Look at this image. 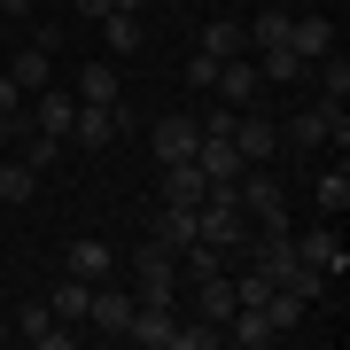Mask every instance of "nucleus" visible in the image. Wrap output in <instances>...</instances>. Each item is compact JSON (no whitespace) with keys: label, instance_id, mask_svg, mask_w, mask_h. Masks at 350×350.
I'll return each mask as SVG.
<instances>
[{"label":"nucleus","instance_id":"obj_11","mask_svg":"<svg viewBox=\"0 0 350 350\" xmlns=\"http://www.w3.org/2000/svg\"><path fill=\"white\" fill-rule=\"evenodd\" d=\"M195 140H202V125H195V117H156L148 156H156V163H187V156H195Z\"/></svg>","mask_w":350,"mask_h":350},{"label":"nucleus","instance_id":"obj_21","mask_svg":"<svg viewBox=\"0 0 350 350\" xmlns=\"http://www.w3.org/2000/svg\"><path fill=\"white\" fill-rule=\"evenodd\" d=\"M63 265H70L78 280H109V273H117V257H109V241H94V234H86V241H70V257H63Z\"/></svg>","mask_w":350,"mask_h":350},{"label":"nucleus","instance_id":"obj_19","mask_svg":"<svg viewBox=\"0 0 350 350\" xmlns=\"http://www.w3.org/2000/svg\"><path fill=\"white\" fill-rule=\"evenodd\" d=\"M202 55H211V63H226V55H250V31H241L234 16H211V24H202Z\"/></svg>","mask_w":350,"mask_h":350},{"label":"nucleus","instance_id":"obj_22","mask_svg":"<svg viewBox=\"0 0 350 350\" xmlns=\"http://www.w3.org/2000/svg\"><path fill=\"white\" fill-rule=\"evenodd\" d=\"M8 78L24 94H39V86H55V55L47 47H16V63H8Z\"/></svg>","mask_w":350,"mask_h":350},{"label":"nucleus","instance_id":"obj_28","mask_svg":"<svg viewBox=\"0 0 350 350\" xmlns=\"http://www.w3.org/2000/svg\"><path fill=\"white\" fill-rule=\"evenodd\" d=\"M16 148H24L31 172H47V163L63 156V140H55V133H39V125H16Z\"/></svg>","mask_w":350,"mask_h":350},{"label":"nucleus","instance_id":"obj_15","mask_svg":"<svg viewBox=\"0 0 350 350\" xmlns=\"http://www.w3.org/2000/svg\"><path fill=\"white\" fill-rule=\"evenodd\" d=\"M218 335H226V342H241V350H265V342L280 335V327L265 319V304H234V319H226Z\"/></svg>","mask_w":350,"mask_h":350},{"label":"nucleus","instance_id":"obj_34","mask_svg":"<svg viewBox=\"0 0 350 350\" xmlns=\"http://www.w3.org/2000/svg\"><path fill=\"white\" fill-rule=\"evenodd\" d=\"M0 117H16V125H24V86H16V78H0Z\"/></svg>","mask_w":350,"mask_h":350},{"label":"nucleus","instance_id":"obj_10","mask_svg":"<svg viewBox=\"0 0 350 350\" xmlns=\"http://www.w3.org/2000/svg\"><path fill=\"white\" fill-rule=\"evenodd\" d=\"M70 117H78V94L63 86V78H55V86H39V94H31V125H39V133H55V140H70Z\"/></svg>","mask_w":350,"mask_h":350},{"label":"nucleus","instance_id":"obj_9","mask_svg":"<svg viewBox=\"0 0 350 350\" xmlns=\"http://www.w3.org/2000/svg\"><path fill=\"white\" fill-rule=\"evenodd\" d=\"M133 288H109V280H94V304H86V327L94 335H125V319H133Z\"/></svg>","mask_w":350,"mask_h":350},{"label":"nucleus","instance_id":"obj_18","mask_svg":"<svg viewBox=\"0 0 350 350\" xmlns=\"http://www.w3.org/2000/svg\"><path fill=\"white\" fill-rule=\"evenodd\" d=\"M156 172H163V202H202L211 195V179L195 172V156L187 163H156Z\"/></svg>","mask_w":350,"mask_h":350},{"label":"nucleus","instance_id":"obj_30","mask_svg":"<svg viewBox=\"0 0 350 350\" xmlns=\"http://www.w3.org/2000/svg\"><path fill=\"white\" fill-rule=\"evenodd\" d=\"M304 312H312V304H296V296H288V288H273V296H265V319H273L280 335H288V327H296Z\"/></svg>","mask_w":350,"mask_h":350},{"label":"nucleus","instance_id":"obj_31","mask_svg":"<svg viewBox=\"0 0 350 350\" xmlns=\"http://www.w3.org/2000/svg\"><path fill=\"white\" fill-rule=\"evenodd\" d=\"M265 296H273V280H265L257 265H241L234 273V304H265Z\"/></svg>","mask_w":350,"mask_h":350},{"label":"nucleus","instance_id":"obj_5","mask_svg":"<svg viewBox=\"0 0 350 350\" xmlns=\"http://www.w3.org/2000/svg\"><path fill=\"white\" fill-rule=\"evenodd\" d=\"M218 101H234V109H250V101H265V78H257V55H226L218 78H211Z\"/></svg>","mask_w":350,"mask_h":350},{"label":"nucleus","instance_id":"obj_3","mask_svg":"<svg viewBox=\"0 0 350 350\" xmlns=\"http://www.w3.org/2000/svg\"><path fill=\"white\" fill-rule=\"evenodd\" d=\"M288 140H296V148H327V140H335V156H342V148H350V109L319 101V109H304L296 125H288Z\"/></svg>","mask_w":350,"mask_h":350},{"label":"nucleus","instance_id":"obj_20","mask_svg":"<svg viewBox=\"0 0 350 350\" xmlns=\"http://www.w3.org/2000/svg\"><path fill=\"white\" fill-rule=\"evenodd\" d=\"M257 78H265V86H296V78H312V63H304L296 47H265L257 55Z\"/></svg>","mask_w":350,"mask_h":350},{"label":"nucleus","instance_id":"obj_35","mask_svg":"<svg viewBox=\"0 0 350 350\" xmlns=\"http://www.w3.org/2000/svg\"><path fill=\"white\" fill-rule=\"evenodd\" d=\"M70 8H78V16H86V24H101V16H109V8H117V0H70Z\"/></svg>","mask_w":350,"mask_h":350},{"label":"nucleus","instance_id":"obj_25","mask_svg":"<svg viewBox=\"0 0 350 350\" xmlns=\"http://www.w3.org/2000/svg\"><path fill=\"white\" fill-rule=\"evenodd\" d=\"M288 24H296L288 8H265L257 24H241V31H250V55H265V47H288Z\"/></svg>","mask_w":350,"mask_h":350},{"label":"nucleus","instance_id":"obj_29","mask_svg":"<svg viewBox=\"0 0 350 350\" xmlns=\"http://www.w3.org/2000/svg\"><path fill=\"white\" fill-rule=\"evenodd\" d=\"M31 187H39V172H31L24 156H16V163H0V202H31Z\"/></svg>","mask_w":350,"mask_h":350},{"label":"nucleus","instance_id":"obj_13","mask_svg":"<svg viewBox=\"0 0 350 350\" xmlns=\"http://www.w3.org/2000/svg\"><path fill=\"white\" fill-rule=\"evenodd\" d=\"M195 312L211 319V327L234 319V273H226V265H218V273H195Z\"/></svg>","mask_w":350,"mask_h":350},{"label":"nucleus","instance_id":"obj_17","mask_svg":"<svg viewBox=\"0 0 350 350\" xmlns=\"http://www.w3.org/2000/svg\"><path fill=\"white\" fill-rule=\"evenodd\" d=\"M288 47H296L304 63H319V55L335 47V24H327V16H296V24H288Z\"/></svg>","mask_w":350,"mask_h":350},{"label":"nucleus","instance_id":"obj_26","mask_svg":"<svg viewBox=\"0 0 350 350\" xmlns=\"http://www.w3.org/2000/svg\"><path fill=\"white\" fill-rule=\"evenodd\" d=\"M319 101H335V109L350 101V55H335V47L319 55Z\"/></svg>","mask_w":350,"mask_h":350},{"label":"nucleus","instance_id":"obj_36","mask_svg":"<svg viewBox=\"0 0 350 350\" xmlns=\"http://www.w3.org/2000/svg\"><path fill=\"white\" fill-rule=\"evenodd\" d=\"M140 8H148V0H117V16H140Z\"/></svg>","mask_w":350,"mask_h":350},{"label":"nucleus","instance_id":"obj_12","mask_svg":"<svg viewBox=\"0 0 350 350\" xmlns=\"http://www.w3.org/2000/svg\"><path fill=\"white\" fill-rule=\"evenodd\" d=\"M148 241H156V250H187V241H195V202H163V211L148 218Z\"/></svg>","mask_w":350,"mask_h":350},{"label":"nucleus","instance_id":"obj_7","mask_svg":"<svg viewBox=\"0 0 350 350\" xmlns=\"http://www.w3.org/2000/svg\"><path fill=\"white\" fill-rule=\"evenodd\" d=\"M226 140H234V148H241V163H273V148H280V133H273V117H265L257 101H250V109L234 117V133H226Z\"/></svg>","mask_w":350,"mask_h":350},{"label":"nucleus","instance_id":"obj_8","mask_svg":"<svg viewBox=\"0 0 350 350\" xmlns=\"http://www.w3.org/2000/svg\"><path fill=\"white\" fill-rule=\"evenodd\" d=\"M195 172L211 179V187H234V179L250 172V163H241V148H234V140H218V133H202V140H195Z\"/></svg>","mask_w":350,"mask_h":350},{"label":"nucleus","instance_id":"obj_24","mask_svg":"<svg viewBox=\"0 0 350 350\" xmlns=\"http://www.w3.org/2000/svg\"><path fill=\"white\" fill-rule=\"evenodd\" d=\"M319 211H327V218H342V211H350V163H342V156L319 172Z\"/></svg>","mask_w":350,"mask_h":350},{"label":"nucleus","instance_id":"obj_32","mask_svg":"<svg viewBox=\"0 0 350 350\" xmlns=\"http://www.w3.org/2000/svg\"><path fill=\"white\" fill-rule=\"evenodd\" d=\"M234 117H241V109H234V101H218V94H211V109H202V117H195V125L226 140V133H234Z\"/></svg>","mask_w":350,"mask_h":350},{"label":"nucleus","instance_id":"obj_16","mask_svg":"<svg viewBox=\"0 0 350 350\" xmlns=\"http://www.w3.org/2000/svg\"><path fill=\"white\" fill-rule=\"evenodd\" d=\"M86 304H94V280L63 273V280H55V296H47V312L63 319V327H86Z\"/></svg>","mask_w":350,"mask_h":350},{"label":"nucleus","instance_id":"obj_2","mask_svg":"<svg viewBox=\"0 0 350 350\" xmlns=\"http://www.w3.org/2000/svg\"><path fill=\"white\" fill-rule=\"evenodd\" d=\"M133 296H140V304H179V257L156 250V241H140V257H133Z\"/></svg>","mask_w":350,"mask_h":350},{"label":"nucleus","instance_id":"obj_6","mask_svg":"<svg viewBox=\"0 0 350 350\" xmlns=\"http://www.w3.org/2000/svg\"><path fill=\"white\" fill-rule=\"evenodd\" d=\"M288 241H296V257H304V265H319L327 280H342V273H350V250H342L335 218H327V226H312V234H288Z\"/></svg>","mask_w":350,"mask_h":350},{"label":"nucleus","instance_id":"obj_4","mask_svg":"<svg viewBox=\"0 0 350 350\" xmlns=\"http://www.w3.org/2000/svg\"><path fill=\"white\" fill-rule=\"evenodd\" d=\"M117 342H140V350H172L179 342V304H133L125 335Z\"/></svg>","mask_w":350,"mask_h":350},{"label":"nucleus","instance_id":"obj_1","mask_svg":"<svg viewBox=\"0 0 350 350\" xmlns=\"http://www.w3.org/2000/svg\"><path fill=\"white\" fill-rule=\"evenodd\" d=\"M133 133V109H125V101H78V117H70V140H78V148H109V140H125Z\"/></svg>","mask_w":350,"mask_h":350},{"label":"nucleus","instance_id":"obj_40","mask_svg":"<svg viewBox=\"0 0 350 350\" xmlns=\"http://www.w3.org/2000/svg\"><path fill=\"white\" fill-rule=\"evenodd\" d=\"M0 39H8V31H0Z\"/></svg>","mask_w":350,"mask_h":350},{"label":"nucleus","instance_id":"obj_23","mask_svg":"<svg viewBox=\"0 0 350 350\" xmlns=\"http://www.w3.org/2000/svg\"><path fill=\"white\" fill-rule=\"evenodd\" d=\"M101 39H109V55H140V47H148V24H140V16H101Z\"/></svg>","mask_w":350,"mask_h":350},{"label":"nucleus","instance_id":"obj_38","mask_svg":"<svg viewBox=\"0 0 350 350\" xmlns=\"http://www.w3.org/2000/svg\"><path fill=\"white\" fill-rule=\"evenodd\" d=\"M0 8H24V0H0Z\"/></svg>","mask_w":350,"mask_h":350},{"label":"nucleus","instance_id":"obj_27","mask_svg":"<svg viewBox=\"0 0 350 350\" xmlns=\"http://www.w3.org/2000/svg\"><path fill=\"white\" fill-rule=\"evenodd\" d=\"M70 94H78V101H125V94H117V63H86Z\"/></svg>","mask_w":350,"mask_h":350},{"label":"nucleus","instance_id":"obj_33","mask_svg":"<svg viewBox=\"0 0 350 350\" xmlns=\"http://www.w3.org/2000/svg\"><path fill=\"white\" fill-rule=\"evenodd\" d=\"M211 78H218V63H211V55L195 47V63H187V86H195V94H211Z\"/></svg>","mask_w":350,"mask_h":350},{"label":"nucleus","instance_id":"obj_14","mask_svg":"<svg viewBox=\"0 0 350 350\" xmlns=\"http://www.w3.org/2000/svg\"><path fill=\"white\" fill-rule=\"evenodd\" d=\"M16 335H24V342H39V350H70V342H78V327H63V319L47 312V304H24Z\"/></svg>","mask_w":350,"mask_h":350},{"label":"nucleus","instance_id":"obj_37","mask_svg":"<svg viewBox=\"0 0 350 350\" xmlns=\"http://www.w3.org/2000/svg\"><path fill=\"white\" fill-rule=\"evenodd\" d=\"M8 140H16V117H0V148H8Z\"/></svg>","mask_w":350,"mask_h":350},{"label":"nucleus","instance_id":"obj_39","mask_svg":"<svg viewBox=\"0 0 350 350\" xmlns=\"http://www.w3.org/2000/svg\"><path fill=\"white\" fill-rule=\"evenodd\" d=\"M327 8H342V0H327Z\"/></svg>","mask_w":350,"mask_h":350}]
</instances>
